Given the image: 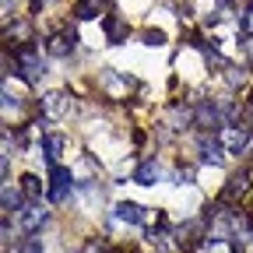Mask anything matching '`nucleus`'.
<instances>
[{"mask_svg":"<svg viewBox=\"0 0 253 253\" xmlns=\"http://www.w3.org/2000/svg\"><path fill=\"white\" fill-rule=\"evenodd\" d=\"M218 141H221V148H225L229 155H239V151L250 148V130H246V126H239V123L221 126V130H218Z\"/></svg>","mask_w":253,"mask_h":253,"instance_id":"obj_1","label":"nucleus"},{"mask_svg":"<svg viewBox=\"0 0 253 253\" xmlns=\"http://www.w3.org/2000/svg\"><path fill=\"white\" fill-rule=\"evenodd\" d=\"M18 60H21V71H25V81H28V84H36V81H39V78L46 74V67H42V60H39V53L32 49V46H21Z\"/></svg>","mask_w":253,"mask_h":253,"instance_id":"obj_2","label":"nucleus"},{"mask_svg":"<svg viewBox=\"0 0 253 253\" xmlns=\"http://www.w3.org/2000/svg\"><path fill=\"white\" fill-rule=\"evenodd\" d=\"M74 46H78V32H74V28L53 32L49 42H46V49H49L53 56H71V53H74Z\"/></svg>","mask_w":253,"mask_h":253,"instance_id":"obj_3","label":"nucleus"},{"mask_svg":"<svg viewBox=\"0 0 253 253\" xmlns=\"http://www.w3.org/2000/svg\"><path fill=\"white\" fill-rule=\"evenodd\" d=\"M102 88H106L109 99H126V91L134 88V78H123V74H116V71H106V74H102Z\"/></svg>","mask_w":253,"mask_h":253,"instance_id":"obj_4","label":"nucleus"},{"mask_svg":"<svg viewBox=\"0 0 253 253\" xmlns=\"http://www.w3.org/2000/svg\"><path fill=\"white\" fill-rule=\"evenodd\" d=\"M102 28H106V39L109 42H123L126 36H130V25H126V18H120V14H106Z\"/></svg>","mask_w":253,"mask_h":253,"instance_id":"obj_5","label":"nucleus"},{"mask_svg":"<svg viewBox=\"0 0 253 253\" xmlns=\"http://www.w3.org/2000/svg\"><path fill=\"white\" fill-rule=\"evenodd\" d=\"M116 218H120V221H130V225H144L148 208H141V204H134V201H120V204H116Z\"/></svg>","mask_w":253,"mask_h":253,"instance_id":"obj_6","label":"nucleus"},{"mask_svg":"<svg viewBox=\"0 0 253 253\" xmlns=\"http://www.w3.org/2000/svg\"><path fill=\"white\" fill-rule=\"evenodd\" d=\"M46 221V211H42V204H28V208H21V232H36L39 225Z\"/></svg>","mask_w":253,"mask_h":253,"instance_id":"obj_7","label":"nucleus"},{"mask_svg":"<svg viewBox=\"0 0 253 253\" xmlns=\"http://www.w3.org/2000/svg\"><path fill=\"white\" fill-rule=\"evenodd\" d=\"M49 179H53V201H63V197H67V186L74 183L71 169H63V166H53Z\"/></svg>","mask_w":253,"mask_h":253,"instance_id":"obj_8","label":"nucleus"},{"mask_svg":"<svg viewBox=\"0 0 253 253\" xmlns=\"http://www.w3.org/2000/svg\"><path fill=\"white\" fill-rule=\"evenodd\" d=\"M42 113L46 116H60V113H67V91H46L42 95Z\"/></svg>","mask_w":253,"mask_h":253,"instance_id":"obj_9","label":"nucleus"},{"mask_svg":"<svg viewBox=\"0 0 253 253\" xmlns=\"http://www.w3.org/2000/svg\"><path fill=\"white\" fill-rule=\"evenodd\" d=\"M225 155H229V151L221 148V141H218V137H204V141H201V158H204V162H214V166H218Z\"/></svg>","mask_w":253,"mask_h":253,"instance_id":"obj_10","label":"nucleus"},{"mask_svg":"<svg viewBox=\"0 0 253 253\" xmlns=\"http://www.w3.org/2000/svg\"><path fill=\"white\" fill-rule=\"evenodd\" d=\"M134 179H137L141 186H155V183H158V162H155V158L141 162V166H137V172H134Z\"/></svg>","mask_w":253,"mask_h":253,"instance_id":"obj_11","label":"nucleus"},{"mask_svg":"<svg viewBox=\"0 0 253 253\" xmlns=\"http://www.w3.org/2000/svg\"><path fill=\"white\" fill-rule=\"evenodd\" d=\"M197 123L204 126V130H211V126H218V130H221V113L214 109V106H197Z\"/></svg>","mask_w":253,"mask_h":253,"instance_id":"obj_12","label":"nucleus"},{"mask_svg":"<svg viewBox=\"0 0 253 253\" xmlns=\"http://www.w3.org/2000/svg\"><path fill=\"white\" fill-rule=\"evenodd\" d=\"M74 14H78L81 21H91V18H99V14H102V0H78Z\"/></svg>","mask_w":253,"mask_h":253,"instance_id":"obj_13","label":"nucleus"},{"mask_svg":"<svg viewBox=\"0 0 253 253\" xmlns=\"http://www.w3.org/2000/svg\"><path fill=\"white\" fill-rule=\"evenodd\" d=\"M246 194V176H232L229 183H225V190H221V201H236V197H243Z\"/></svg>","mask_w":253,"mask_h":253,"instance_id":"obj_14","label":"nucleus"},{"mask_svg":"<svg viewBox=\"0 0 253 253\" xmlns=\"http://www.w3.org/2000/svg\"><path fill=\"white\" fill-rule=\"evenodd\" d=\"M63 144H67V141H63L60 134H49V137L42 141V148H46V158H49V162H56V158H60V151H63Z\"/></svg>","mask_w":253,"mask_h":253,"instance_id":"obj_15","label":"nucleus"},{"mask_svg":"<svg viewBox=\"0 0 253 253\" xmlns=\"http://www.w3.org/2000/svg\"><path fill=\"white\" fill-rule=\"evenodd\" d=\"M21 194H25V190H21ZM21 194L11 190V186H4V211H18L21 208Z\"/></svg>","mask_w":253,"mask_h":253,"instance_id":"obj_16","label":"nucleus"},{"mask_svg":"<svg viewBox=\"0 0 253 253\" xmlns=\"http://www.w3.org/2000/svg\"><path fill=\"white\" fill-rule=\"evenodd\" d=\"M21 190H25L28 197H42V183L36 176H21Z\"/></svg>","mask_w":253,"mask_h":253,"instance_id":"obj_17","label":"nucleus"},{"mask_svg":"<svg viewBox=\"0 0 253 253\" xmlns=\"http://www.w3.org/2000/svg\"><path fill=\"white\" fill-rule=\"evenodd\" d=\"M144 46H166V32L148 28V32H144Z\"/></svg>","mask_w":253,"mask_h":253,"instance_id":"obj_18","label":"nucleus"},{"mask_svg":"<svg viewBox=\"0 0 253 253\" xmlns=\"http://www.w3.org/2000/svg\"><path fill=\"white\" fill-rule=\"evenodd\" d=\"M169 123H172V130H183V123H186V113H183V109H172V113H169Z\"/></svg>","mask_w":253,"mask_h":253,"instance_id":"obj_19","label":"nucleus"},{"mask_svg":"<svg viewBox=\"0 0 253 253\" xmlns=\"http://www.w3.org/2000/svg\"><path fill=\"white\" fill-rule=\"evenodd\" d=\"M225 81L236 88V84H243V71H236V67H225Z\"/></svg>","mask_w":253,"mask_h":253,"instance_id":"obj_20","label":"nucleus"},{"mask_svg":"<svg viewBox=\"0 0 253 253\" xmlns=\"http://www.w3.org/2000/svg\"><path fill=\"white\" fill-rule=\"evenodd\" d=\"M18 253H42V243H39V239H28V243H25Z\"/></svg>","mask_w":253,"mask_h":253,"instance_id":"obj_21","label":"nucleus"},{"mask_svg":"<svg viewBox=\"0 0 253 253\" xmlns=\"http://www.w3.org/2000/svg\"><path fill=\"white\" fill-rule=\"evenodd\" d=\"M243 32H250V36H253V7L243 14Z\"/></svg>","mask_w":253,"mask_h":253,"instance_id":"obj_22","label":"nucleus"},{"mask_svg":"<svg viewBox=\"0 0 253 253\" xmlns=\"http://www.w3.org/2000/svg\"><path fill=\"white\" fill-rule=\"evenodd\" d=\"M246 116H250V123H253V102H250V106H246Z\"/></svg>","mask_w":253,"mask_h":253,"instance_id":"obj_23","label":"nucleus"},{"mask_svg":"<svg viewBox=\"0 0 253 253\" xmlns=\"http://www.w3.org/2000/svg\"><path fill=\"white\" fill-rule=\"evenodd\" d=\"M250 56H253V39H250Z\"/></svg>","mask_w":253,"mask_h":253,"instance_id":"obj_24","label":"nucleus"}]
</instances>
